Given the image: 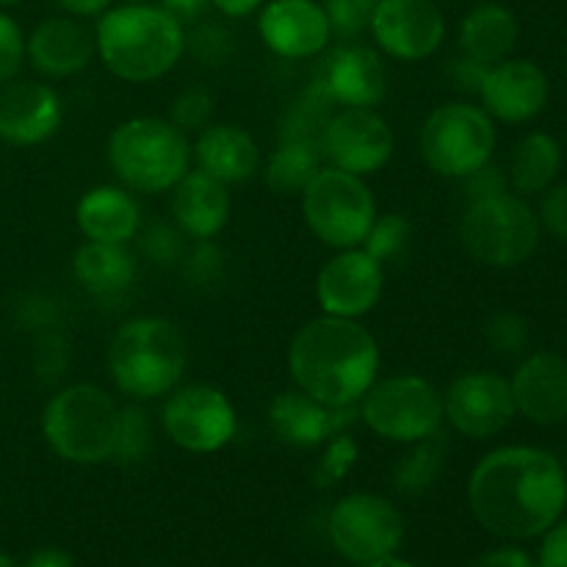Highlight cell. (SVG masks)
<instances>
[{"instance_id":"obj_16","label":"cell","mask_w":567,"mask_h":567,"mask_svg":"<svg viewBox=\"0 0 567 567\" xmlns=\"http://www.w3.org/2000/svg\"><path fill=\"white\" fill-rule=\"evenodd\" d=\"M377 50L396 61H424L446 39V17L435 0H380L369 25Z\"/></svg>"},{"instance_id":"obj_37","label":"cell","mask_w":567,"mask_h":567,"mask_svg":"<svg viewBox=\"0 0 567 567\" xmlns=\"http://www.w3.org/2000/svg\"><path fill=\"white\" fill-rule=\"evenodd\" d=\"M210 114H214V97L199 86L183 89V92L172 100L169 120L175 122L183 133L203 131L205 125H210Z\"/></svg>"},{"instance_id":"obj_46","label":"cell","mask_w":567,"mask_h":567,"mask_svg":"<svg viewBox=\"0 0 567 567\" xmlns=\"http://www.w3.org/2000/svg\"><path fill=\"white\" fill-rule=\"evenodd\" d=\"M266 0H210L216 11L221 17H230V20H244V17H252L264 9Z\"/></svg>"},{"instance_id":"obj_47","label":"cell","mask_w":567,"mask_h":567,"mask_svg":"<svg viewBox=\"0 0 567 567\" xmlns=\"http://www.w3.org/2000/svg\"><path fill=\"white\" fill-rule=\"evenodd\" d=\"M25 567H75L72 565V557L61 548H42V551L31 554Z\"/></svg>"},{"instance_id":"obj_42","label":"cell","mask_w":567,"mask_h":567,"mask_svg":"<svg viewBox=\"0 0 567 567\" xmlns=\"http://www.w3.org/2000/svg\"><path fill=\"white\" fill-rule=\"evenodd\" d=\"M181 230H172L166 225H155L144 233V249H147L150 258L155 260H175L177 249H181Z\"/></svg>"},{"instance_id":"obj_36","label":"cell","mask_w":567,"mask_h":567,"mask_svg":"<svg viewBox=\"0 0 567 567\" xmlns=\"http://www.w3.org/2000/svg\"><path fill=\"white\" fill-rule=\"evenodd\" d=\"M485 338L487 343H491L493 352L520 354L526 347H529V324H526L524 316L502 310V313L487 319Z\"/></svg>"},{"instance_id":"obj_17","label":"cell","mask_w":567,"mask_h":567,"mask_svg":"<svg viewBox=\"0 0 567 567\" xmlns=\"http://www.w3.org/2000/svg\"><path fill=\"white\" fill-rule=\"evenodd\" d=\"M316 92L338 109H374L388 92V70L380 50L341 44L321 61Z\"/></svg>"},{"instance_id":"obj_39","label":"cell","mask_w":567,"mask_h":567,"mask_svg":"<svg viewBox=\"0 0 567 567\" xmlns=\"http://www.w3.org/2000/svg\"><path fill=\"white\" fill-rule=\"evenodd\" d=\"M22 64H25V33L9 11L0 9V83L20 75Z\"/></svg>"},{"instance_id":"obj_13","label":"cell","mask_w":567,"mask_h":567,"mask_svg":"<svg viewBox=\"0 0 567 567\" xmlns=\"http://www.w3.org/2000/svg\"><path fill=\"white\" fill-rule=\"evenodd\" d=\"M327 166L369 177L385 169L396 150V136L377 109H338L319 136Z\"/></svg>"},{"instance_id":"obj_8","label":"cell","mask_w":567,"mask_h":567,"mask_svg":"<svg viewBox=\"0 0 567 567\" xmlns=\"http://www.w3.org/2000/svg\"><path fill=\"white\" fill-rule=\"evenodd\" d=\"M358 413L377 437L399 446L426 441L446 424L443 393L421 374L377 380L358 402Z\"/></svg>"},{"instance_id":"obj_25","label":"cell","mask_w":567,"mask_h":567,"mask_svg":"<svg viewBox=\"0 0 567 567\" xmlns=\"http://www.w3.org/2000/svg\"><path fill=\"white\" fill-rule=\"evenodd\" d=\"M194 161L197 169L208 172L225 186L247 183L260 169V147L255 136L230 122H210L197 133L194 142Z\"/></svg>"},{"instance_id":"obj_7","label":"cell","mask_w":567,"mask_h":567,"mask_svg":"<svg viewBox=\"0 0 567 567\" xmlns=\"http://www.w3.org/2000/svg\"><path fill=\"white\" fill-rule=\"evenodd\" d=\"M460 244L476 264L515 269L540 244V216L518 194L474 199L460 216Z\"/></svg>"},{"instance_id":"obj_24","label":"cell","mask_w":567,"mask_h":567,"mask_svg":"<svg viewBox=\"0 0 567 567\" xmlns=\"http://www.w3.org/2000/svg\"><path fill=\"white\" fill-rule=\"evenodd\" d=\"M172 219L183 236L210 241L230 221V192L203 169H188L172 188Z\"/></svg>"},{"instance_id":"obj_2","label":"cell","mask_w":567,"mask_h":567,"mask_svg":"<svg viewBox=\"0 0 567 567\" xmlns=\"http://www.w3.org/2000/svg\"><path fill=\"white\" fill-rule=\"evenodd\" d=\"M293 388L330 408H358L380 374V347L354 319L316 316L288 347Z\"/></svg>"},{"instance_id":"obj_1","label":"cell","mask_w":567,"mask_h":567,"mask_svg":"<svg viewBox=\"0 0 567 567\" xmlns=\"http://www.w3.org/2000/svg\"><path fill=\"white\" fill-rule=\"evenodd\" d=\"M468 507L487 535L513 543L543 537L565 515V465L535 446L493 449L471 471Z\"/></svg>"},{"instance_id":"obj_6","label":"cell","mask_w":567,"mask_h":567,"mask_svg":"<svg viewBox=\"0 0 567 567\" xmlns=\"http://www.w3.org/2000/svg\"><path fill=\"white\" fill-rule=\"evenodd\" d=\"M109 166L127 192H172L192 169L194 150L186 133L166 116H131L109 136Z\"/></svg>"},{"instance_id":"obj_12","label":"cell","mask_w":567,"mask_h":567,"mask_svg":"<svg viewBox=\"0 0 567 567\" xmlns=\"http://www.w3.org/2000/svg\"><path fill=\"white\" fill-rule=\"evenodd\" d=\"M164 435L188 454H216L230 446L238 432L236 404L221 388L188 382L166 393L161 410Z\"/></svg>"},{"instance_id":"obj_28","label":"cell","mask_w":567,"mask_h":567,"mask_svg":"<svg viewBox=\"0 0 567 567\" xmlns=\"http://www.w3.org/2000/svg\"><path fill=\"white\" fill-rule=\"evenodd\" d=\"M72 277L92 297H122L136 280V258L127 252V244L83 241L72 255Z\"/></svg>"},{"instance_id":"obj_26","label":"cell","mask_w":567,"mask_h":567,"mask_svg":"<svg viewBox=\"0 0 567 567\" xmlns=\"http://www.w3.org/2000/svg\"><path fill=\"white\" fill-rule=\"evenodd\" d=\"M75 225L86 241L127 244L142 230V208L125 186H94L78 199Z\"/></svg>"},{"instance_id":"obj_18","label":"cell","mask_w":567,"mask_h":567,"mask_svg":"<svg viewBox=\"0 0 567 567\" xmlns=\"http://www.w3.org/2000/svg\"><path fill=\"white\" fill-rule=\"evenodd\" d=\"M258 33L266 48L286 61L316 59L332 39L319 0H266L258 11Z\"/></svg>"},{"instance_id":"obj_31","label":"cell","mask_w":567,"mask_h":567,"mask_svg":"<svg viewBox=\"0 0 567 567\" xmlns=\"http://www.w3.org/2000/svg\"><path fill=\"white\" fill-rule=\"evenodd\" d=\"M449 443L446 437L437 432V435L426 437V441L410 443L408 452L399 457V463L393 465V487L396 493H402L404 498H421L435 487V482L441 480L443 465H446Z\"/></svg>"},{"instance_id":"obj_51","label":"cell","mask_w":567,"mask_h":567,"mask_svg":"<svg viewBox=\"0 0 567 567\" xmlns=\"http://www.w3.org/2000/svg\"><path fill=\"white\" fill-rule=\"evenodd\" d=\"M565 471H567V454H565Z\"/></svg>"},{"instance_id":"obj_30","label":"cell","mask_w":567,"mask_h":567,"mask_svg":"<svg viewBox=\"0 0 567 567\" xmlns=\"http://www.w3.org/2000/svg\"><path fill=\"white\" fill-rule=\"evenodd\" d=\"M563 169V150L548 133H529L520 138L509 158V183L518 194H543L554 186Z\"/></svg>"},{"instance_id":"obj_49","label":"cell","mask_w":567,"mask_h":567,"mask_svg":"<svg viewBox=\"0 0 567 567\" xmlns=\"http://www.w3.org/2000/svg\"><path fill=\"white\" fill-rule=\"evenodd\" d=\"M25 3V0H0V9H11V6H20Z\"/></svg>"},{"instance_id":"obj_5","label":"cell","mask_w":567,"mask_h":567,"mask_svg":"<svg viewBox=\"0 0 567 567\" xmlns=\"http://www.w3.org/2000/svg\"><path fill=\"white\" fill-rule=\"evenodd\" d=\"M122 408L105 388L72 382L50 396L42 413V435L50 452L72 465L114 460L120 443Z\"/></svg>"},{"instance_id":"obj_34","label":"cell","mask_w":567,"mask_h":567,"mask_svg":"<svg viewBox=\"0 0 567 567\" xmlns=\"http://www.w3.org/2000/svg\"><path fill=\"white\" fill-rule=\"evenodd\" d=\"M358 441L349 432H338L330 441L321 446V457L316 463V485L319 487H336L352 474L354 463H358Z\"/></svg>"},{"instance_id":"obj_14","label":"cell","mask_w":567,"mask_h":567,"mask_svg":"<svg viewBox=\"0 0 567 567\" xmlns=\"http://www.w3.org/2000/svg\"><path fill=\"white\" fill-rule=\"evenodd\" d=\"M443 419L454 432L471 441L498 435L515 419L513 385L493 371L460 374L443 391Z\"/></svg>"},{"instance_id":"obj_20","label":"cell","mask_w":567,"mask_h":567,"mask_svg":"<svg viewBox=\"0 0 567 567\" xmlns=\"http://www.w3.org/2000/svg\"><path fill=\"white\" fill-rule=\"evenodd\" d=\"M482 109L491 120L520 125L546 109L548 78L537 64L524 59H507L502 64L487 66L480 83Z\"/></svg>"},{"instance_id":"obj_35","label":"cell","mask_w":567,"mask_h":567,"mask_svg":"<svg viewBox=\"0 0 567 567\" xmlns=\"http://www.w3.org/2000/svg\"><path fill=\"white\" fill-rule=\"evenodd\" d=\"M321 6L330 20L332 37L354 39L369 31L380 0H321Z\"/></svg>"},{"instance_id":"obj_21","label":"cell","mask_w":567,"mask_h":567,"mask_svg":"<svg viewBox=\"0 0 567 567\" xmlns=\"http://www.w3.org/2000/svg\"><path fill=\"white\" fill-rule=\"evenodd\" d=\"M94 55V31L78 17H48L25 37V59L44 78L78 75Z\"/></svg>"},{"instance_id":"obj_15","label":"cell","mask_w":567,"mask_h":567,"mask_svg":"<svg viewBox=\"0 0 567 567\" xmlns=\"http://www.w3.org/2000/svg\"><path fill=\"white\" fill-rule=\"evenodd\" d=\"M385 291V266L363 247L338 249L316 275V302L321 313L360 321L380 305Z\"/></svg>"},{"instance_id":"obj_3","label":"cell","mask_w":567,"mask_h":567,"mask_svg":"<svg viewBox=\"0 0 567 567\" xmlns=\"http://www.w3.org/2000/svg\"><path fill=\"white\" fill-rule=\"evenodd\" d=\"M186 44V28L155 3L114 6L94 25L97 59L125 83H153L169 75Z\"/></svg>"},{"instance_id":"obj_9","label":"cell","mask_w":567,"mask_h":567,"mask_svg":"<svg viewBox=\"0 0 567 567\" xmlns=\"http://www.w3.org/2000/svg\"><path fill=\"white\" fill-rule=\"evenodd\" d=\"M419 150L437 177L463 181L491 164L496 125L482 105L443 103L421 125Z\"/></svg>"},{"instance_id":"obj_45","label":"cell","mask_w":567,"mask_h":567,"mask_svg":"<svg viewBox=\"0 0 567 567\" xmlns=\"http://www.w3.org/2000/svg\"><path fill=\"white\" fill-rule=\"evenodd\" d=\"M66 17H78V20H89V17H100L103 11L111 9V0H53Z\"/></svg>"},{"instance_id":"obj_11","label":"cell","mask_w":567,"mask_h":567,"mask_svg":"<svg viewBox=\"0 0 567 567\" xmlns=\"http://www.w3.org/2000/svg\"><path fill=\"white\" fill-rule=\"evenodd\" d=\"M327 535L352 567H391L404 540V518L391 498L349 493L332 504Z\"/></svg>"},{"instance_id":"obj_38","label":"cell","mask_w":567,"mask_h":567,"mask_svg":"<svg viewBox=\"0 0 567 567\" xmlns=\"http://www.w3.org/2000/svg\"><path fill=\"white\" fill-rule=\"evenodd\" d=\"M66 365H70V343L59 330L39 332L37 343H33V369L37 377L53 382L64 377Z\"/></svg>"},{"instance_id":"obj_33","label":"cell","mask_w":567,"mask_h":567,"mask_svg":"<svg viewBox=\"0 0 567 567\" xmlns=\"http://www.w3.org/2000/svg\"><path fill=\"white\" fill-rule=\"evenodd\" d=\"M153 452V424H150L147 413L138 408H122V426H120V443H116L114 460L120 465H138L147 460Z\"/></svg>"},{"instance_id":"obj_40","label":"cell","mask_w":567,"mask_h":567,"mask_svg":"<svg viewBox=\"0 0 567 567\" xmlns=\"http://www.w3.org/2000/svg\"><path fill=\"white\" fill-rule=\"evenodd\" d=\"M540 227H546L551 236L567 241V183L548 188L546 199L540 205Z\"/></svg>"},{"instance_id":"obj_29","label":"cell","mask_w":567,"mask_h":567,"mask_svg":"<svg viewBox=\"0 0 567 567\" xmlns=\"http://www.w3.org/2000/svg\"><path fill=\"white\" fill-rule=\"evenodd\" d=\"M324 166V155L316 138L291 136L269 155L264 169V181L277 197H302L305 188L313 183Z\"/></svg>"},{"instance_id":"obj_32","label":"cell","mask_w":567,"mask_h":567,"mask_svg":"<svg viewBox=\"0 0 567 567\" xmlns=\"http://www.w3.org/2000/svg\"><path fill=\"white\" fill-rule=\"evenodd\" d=\"M410 233H413V225H410L402 214H377L374 225H371L369 236H365V241L360 244V247H363L377 264L388 266L396 258H402L404 247H408L410 241Z\"/></svg>"},{"instance_id":"obj_23","label":"cell","mask_w":567,"mask_h":567,"mask_svg":"<svg viewBox=\"0 0 567 567\" xmlns=\"http://www.w3.org/2000/svg\"><path fill=\"white\" fill-rule=\"evenodd\" d=\"M515 413L537 426L567 421V360L554 352H535L509 380Z\"/></svg>"},{"instance_id":"obj_10","label":"cell","mask_w":567,"mask_h":567,"mask_svg":"<svg viewBox=\"0 0 567 567\" xmlns=\"http://www.w3.org/2000/svg\"><path fill=\"white\" fill-rule=\"evenodd\" d=\"M302 214L310 233L338 252L365 241L377 219V199L365 177L324 164L302 192Z\"/></svg>"},{"instance_id":"obj_19","label":"cell","mask_w":567,"mask_h":567,"mask_svg":"<svg viewBox=\"0 0 567 567\" xmlns=\"http://www.w3.org/2000/svg\"><path fill=\"white\" fill-rule=\"evenodd\" d=\"M64 122L59 92L31 78L0 83V142L11 147H37L53 138Z\"/></svg>"},{"instance_id":"obj_4","label":"cell","mask_w":567,"mask_h":567,"mask_svg":"<svg viewBox=\"0 0 567 567\" xmlns=\"http://www.w3.org/2000/svg\"><path fill=\"white\" fill-rule=\"evenodd\" d=\"M186 369V336L164 316H138L125 321L109 343L111 382L122 396L138 404L175 391Z\"/></svg>"},{"instance_id":"obj_27","label":"cell","mask_w":567,"mask_h":567,"mask_svg":"<svg viewBox=\"0 0 567 567\" xmlns=\"http://www.w3.org/2000/svg\"><path fill=\"white\" fill-rule=\"evenodd\" d=\"M518 44V20L502 3H480L460 22V50L482 66L502 64Z\"/></svg>"},{"instance_id":"obj_22","label":"cell","mask_w":567,"mask_h":567,"mask_svg":"<svg viewBox=\"0 0 567 567\" xmlns=\"http://www.w3.org/2000/svg\"><path fill=\"white\" fill-rule=\"evenodd\" d=\"M352 408H330L299 388L280 391L269 404V426L293 449H321L332 435L347 432Z\"/></svg>"},{"instance_id":"obj_43","label":"cell","mask_w":567,"mask_h":567,"mask_svg":"<svg viewBox=\"0 0 567 567\" xmlns=\"http://www.w3.org/2000/svg\"><path fill=\"white\" fill-rule=\"evenodd\" d=\"M468 567H537V563L532 554L524 551V548L502 546V548H493V551L482 554V557H476Z\"/></svg>"},{"instance_id":"obj_41","label":"cell","mask_w":567,"mask_h":567,"mask_svg":"<svg viewBox=\"0 0 567 567\" xmlns=\"http://www.w3.org/2000/svg\"><path fill=\"white\" fill-rule=\"evenodd\" d=\"M537 567H567V518H559L551 529L543 535Z\"/></svg>"},{"instance_id":"obj_50","label":"cell","mask_w":567,"mask_h":567,"mask_svg":"<svg viewBox=\"0 0 567 567\" xmlns=\"http://www.w3.org/2000/svg\"><path fill=\"white\" fill-rule=\"evenodd\" d=\"M120 3H153V0H120Z\"/></svg>"},{"instance_id":"obj_48","label":"cell","mask_w":567,"mask_h":567,"mask_svg":"<svg viewBox=\"0 0 567 567\" xmlns=\"http://www.w3.org/2000/svg\"><path fill=\"white\" fill-rule=\"evenodd\" d=\"M0 567H17V563H14V559L9 557V554L0 551Z\"/></svg>"},{"instance_id":"obj_44","label":"cell","mask_w":567,"mask_h":567,"mask_svg":"<svg viewBox=\"0 0 567 567\" xmlns=\"http://www.w3.org/2000/svg\"><path fill=\"white\" fill-rule=\"evenodd\" d=\"M158 6L166 11V14H172L183 28H186V25H194V22L203 20L205 11L210 9V0H161Z\"/></svg>"}]
</instances>
